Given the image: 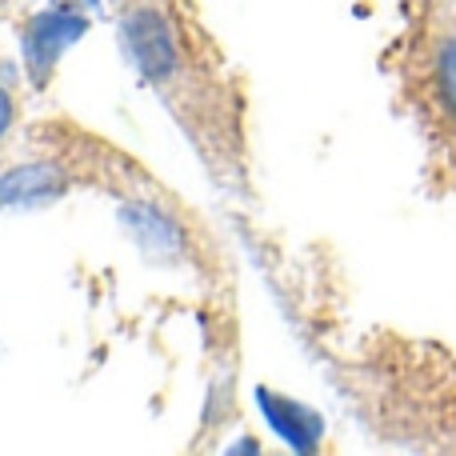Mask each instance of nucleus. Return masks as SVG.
Masks as SVG:
<instances>
[{
  "label": "nucleus",
  "mask_w": 456,
  "mask_h": 456,
  "mask_svg": "<svg viewBox=\"0 0 456 456\" xmlns=\"http://www.w3.org/2000/svg\"><path fill=\"white\" fill-rule=\"evenodd\" d=\"M125 45L128 56L136 61V69L144 72V80L157 88H165V80L184 69V53L173 20L152 0H133L125 8Z\"/></svg>",
  "instance_id": "obj_1"
},
{
  "label": "nucleus",
  "mask_w": 456,
  "mask_h": 456,
  "mask_svg": "<svg viewBox=\"0 0 456 456\" xmlns=\"http://www.w3.org/2000/svg\"><path fill=\"white\" fill-rule=\"evenodd\" d=\"M88 28V16L85 12H45V16H32L28 24H24L20 32V45H24V69H28L32 85L45 88L48 77H53L56 61H61V53L72 45V40H80Z\"/></svg>",
  "instance_id": "obj_2"
},
{
  "label": "nucleus",
  "mask_w": 456,
  "mask_h": 456,
  "mask_svg": "<svg viewBox=\"0 0 456 456\" xmlns=\"http://www.w3.org/2000/svg\"><path fill=\"white\" fill-rule=\"evenodd\" d=\"M425 88L433 101L441 125L456 136V20L444 24L428 45V64H425Z\"/></svg>",
  "instance_id": "obj_3"
},
{
  "label": "nucleus",
  "mask_w": 456,
  "mask_h": 456,
  "mask_svg": "<svg viewBox=\"0 0 456 456\" xmlns=\"http://www.w3.org/2000/svg\"><path fill=\"white\" fill-rule=\"evenodd\" d=\"M69 184V168L61 160H28L20 168H8L0 176V205H32L48 200Z\"/></svg>",
  "instance_id": "obj_4"
},
{
  "label": "nucleus",
  "mask_w": 456,
  "mask_h": 456,
  "mask_svg": "<svg viewBox=\"0 0 456 456\" xmlns=\"http://www.w3.org/2000/svg\"><path fill=\"white\" fill-rule=\"evenodd\" d=\"M260 401H265L268 417H273V425L281 428L284 436H289L297 449H313L316 444V433H321V420L313 417V412H305L297 401H289V396H273L260 388Z\"/></svg>",
  "instance_id": "obj_5"
},
{
  "label": "nucleus",
  "mask_w": 456,
  "mask_h": 456,
  "mask_svg": "<svg viewBox=\"0 0 456 456\" xmlns=\"http://www.w3.org/2000/svg\"><path fill=\"white\" fill-rule=\"evenodd\" d=\"M12 125H16V96L8 85H0V141L12 133Z\"/></svg>",
  "instance_id": "obj_6"
}]
</instances>
